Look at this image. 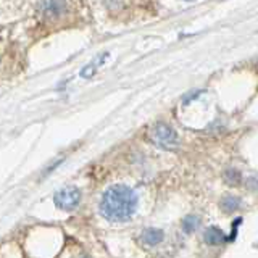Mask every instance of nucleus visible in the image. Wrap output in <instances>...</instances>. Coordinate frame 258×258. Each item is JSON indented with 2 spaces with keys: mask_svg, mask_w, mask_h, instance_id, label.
<instances>
[{
  "mask_svg": "<svg viewBox=\"0 0 258 258\" xmlns=\"http://www.w3.org/2000/svg\"><path fill=\"white\" fill-rule=\"evenodd\" d=\"M137 204H139V197L134 189L123 184L111 185L102 196L100 213L108 221L123 223L133 218L137 210Z\"/></svg>",
  "mask_w": 258,
  "mask_h": 258,
  "instance_id": "1",
  "label": "nucleus"
},
{
  "mask_svg": "<svg viewBox=\"0 0 258 258\" xmlns=\"http://www.w3.org/2000/svg\"><path fill=\"white\" fill-rule=\"evenodd\" d=\"M150 139L153 141L155 145H158V147H161V149H166V150H173L177 147L176 131L171 126H168L165 123H158L152 127Z\"/></svg>",
  "mask_w": 258,
  "mask_h": 258,
  "instance_id": "2",
  "label": "nucleus"
},
{
  "mask_svg": "<svg viewBox=\"0 0 258 258\" xmlns=\"http://www.w3.org/2000/svg\"><path fill=\"white\" fill-rule=\"evenodd\" d=\"M81 202V190L78 187H64L58 190L53 196V204L56 208L64 210V212H70V210H75Z\"/></svg>",
  "mask_w": 258,
  "mask_h": 258,
  "instance_id": "3",
  "label": "nucleus"
},
{
  "mask_svg": "<svg viewBox=\"0 0 258 258\" xmlns=\"http://www.w3.org/2000/svg\"><path fill=\"white\" fill-rule=\"evenodd\" d=\"M163 240V231H160V229H155V228H149V229H145L142 232V242L145 245H157L160 244V242Z\"/></svg>",
  "mask_w": 258,
  "mask_h": 258,
  "instance_id": "4",
  "label": "nucleus"
},
{
  "mask_svg": "<svg viewBox=\"0 0 258 258\" xmlns=\"http://www.w3.org/2000/svg\"><path fill=\"white\" fill-rule=\"evenodd\" d=\"M205 242L210 245H220L221 242L226 240L224 237V232L220 229V228H215V226H212V228H208L205 231V236H204Z\"/></svg>",
  "mask_w": 258,
  "mask_h": 258,
  "instance_id": "5",
  "label": "nucleus"
},
{
  "mask_svg": "<svg viewBox=\"0 0 258 258\" xmlns=\"http://www.w3.org/2000/svg\"><path fill=\"white\" fill-rule=\"evenodd\" d=\"M199 226H200V220L197 216H187L182 221V228L185 232H194L196 229H199Z\"/></svg>",
  "mask_w": 258,
  "mask_h": 258,
  "instance_id": "6",
  "label": "nucleus"
},
{
  "mask_svg": "<svg viewBox=\"0 0 258 258\" xmlns=\"http://www.w3.org/2000/svg\"><path fill=\"white\" fill-rule=\"evenodd\" d=\"M223 208L226 210V212H234V210H237L240 207V200L237 197H224L223 202H221Z\"/></svg>",
  "mask_w": 258,
  "mask_h": 258,
  "instance_id": "7",
  "label": "nucleus"
},
{
  "mask_svg": "<svg viewBox=\"0 0 258 258\" xmlns=\"http://www.w3.org/2000/svg\"><path fill=\"white\" fill-rule=\"evenodd\" d=\"M226 181L229 184H237L240 181V174L237 169H228V171H226Z\"/></svg>",
  "mask_w": 258,
  "mask_h": 258,
  "instance_id": "8",
  "label": "nucleus"
}]
</instances>
